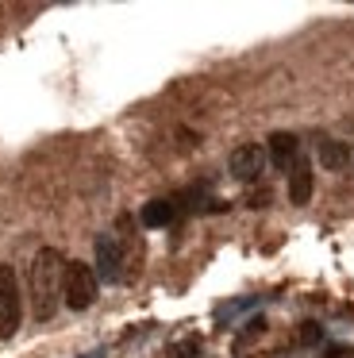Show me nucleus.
Masks as SVG:
<instances>
[{
	"mask_svg": "<svg viewBox=\"0 0 354 358\" xmlns=\"http://www.w3.org/2000/svg\"><path fill=\"white\" fill-rule=\"evenodd\" d=\"M23 320V296L12 266H0V339H12Z\"/></svg>",
	"mask_w": 354,
	"mask_h": 358,
	"instance_id": "nucleus-3",
	"label": "nucleus"
},
{
	"mask_svg": "<svg viewBox=\"0 0 354 358\" xmlns=\"http://www.w3.org/2000/svg\"><path fill=\"white\" fill-rule=\"evenodd\" d=\"M312 189H316L312 162L300 155L297 162H292V170H289V201L292 204H308V201H312Z\"/></svg>",
	"mask_w": 354,
	"mask_h": 358,
	"instance_id": "nucleus-7",
	"label": "nucleus"
},
{
	"mask_svg": "<svg viewBox=\"0 0 354 358\" xmlns=\"http://www.w3.org/2000/svg\"><path fill=\"white\" fill-rule=\"evenodd\" d=\"M300 158V139L292 131H274L269 135V162L277 166L281 173L292 170V162Z\"/></svg>",
	"mask_w": 354,
	"mask_h": 358,
	"instance_id": "nucleus-6",
	"label": "nucleus"
},
{
	"mask_svg": "<svg viewBox=\"0 0 354 358\" xmlns=\"http://www.w3.org/2000/svg\"><path fill=\"white\" fill-rule=\"evenodd\" d=\"M92 255H97V262H92L97 281L115 285V281L123 278V247H120V239H115V235H100L97 247H92Z\"/></svg>",
	"mask_w": 354,
	"mask_h": 358,
	"instance_id": "nucleus-4",
	"label": "nucleus"
},
{
	"mask_svg": "<svg viewBox=\"0 0 354 358\" xmlns=\"http://www.w3.org/2000/svg\"><path fill=\"white\" fill-rule=\"evenodd\" d=\"M227 170L235 181H246V185H250V181H258L262 170H266V150H262L258 143H243V147L231 150Z\"/></svg>",
	"mask_w": 354,
	"mask_h": 358,
	"instance_id": "nucleus-5",
	"label": "nucleus"
},
{
	"mask_svg": "<svg viewBox=\"0 0 354 358\" xmlns=\"http://www.w3.org/2000/svg\"><path fill=\"white\" fill-rule=\"evenodd\" d=\"M316 158H320V166H327L331 173H343L346 166H351V147L331 139V135H320V139H316Z\"/></svg>",
	"mask_w": 354,
	"mask_h": 358,
	"instance_id": "nucleus-8",
	"label": "nucleus"
},
{
	"mask_svg": "<svg viewBox=\"0 0 354 358\" xmlns=\"http://www.w3.org/2000/svg\"><path fill=\"white\" fill-rule=\"evenodd\" d=\"M174 216H177L174 201H150L143 208V224L146 227H166V224H174Z\"/></svg>",
	"mask_w": 354,
	"mask_h": 358,
	"instance_id": "nucleus-9",
	"label": "nucleus"
},
{
	"mask_svg": "<svg viewBox=\"0 0 354 358\" xmlns=\"http://www.w3.org/2000/svg\"><path fill=\"white\" fill-rule=\"evenodd\" d=\"M62 273H66V262L54 247H43L35 258H31L27 270V293H31V312L35 320H50L62 304Z\"/></svg>",
	"mask_w": 354,
	"mask_h": 358,
	"instance_id": "nucleus-1",
	"label": "nucleus"
},
{
	"mask_svg": "<svg viewBox=\"0 0 354 358\" xmlns=\"http://www.w3.org/2000/svg\"><path fill=\"white\" fill-rule=\"evenodd\" d=\"M320 335H323V331H320L316 324H304V331H300V339H304L308 347H312V343H320Z\"/></svg>",
	"mask_w": 354,
	"mask_h": 358,
	"instance_id": "nucleus-10",
	"label": "nucleus"
},
{
	"mask_svg": "<svg viewBox=\"0 0 354 358\" xmlns=\"http://www.w3.org/2000/svg\"><path fill=\"white\" fill-rule=\"evenodd\" d=\"M97 270H92L89 262H66V273H62V301L69 304L73 312H85L92 308V301H97Z\"/></svg>",
	"mask_w": 354,
	"mask_h": 358,
	"instance_id": "nucleus-2",
	"label": "nucleus"
}]
</instances>
